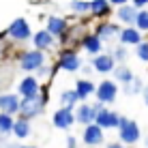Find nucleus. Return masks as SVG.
Wrapping results in <instances>:
<instances>
[{"label": "nucleus", "mask_w": 148, "mask_h": 148, "mask_svg": "<svg viewBox=\"0 0 148 148\" xmlns=\"http://www.w3.org/2000/svg\"><path fill=\"white\" fill-rule=\"evenodd\" d=\"M52 125L56 127V129H62V131H69L71 127L75 125V116H73V110L69 108H62L60 105L58 110L52 114Z\"/></svg>", "instance_id": "nucleus-8"}, {"label": "nucleus", "mask_w": 148, "mask_h": 148, "mask_svg": "<svg viewBox=\"0 0 148 148\" xmlns=\"http://www.w3.org/2000/svg\"><path fill=\"white\" fill-rule=\"evenodd\" d=\"M108 148H129V146L122 144V142H114V144H108Z\"/></svg>", "instance_id": "nucleus-34"}, {"label": "nucleus", "mask_w": 148, "mask_h": 148, "mask_svg": "<svg viewBox=\"0 0 148 148\" xmlns=\"http://www.w3.org/2000/svg\"><path fill=\"white\" fill-rule=\"evenodd\" d=\"M47 30L52 37H62L64 32L69 30V22L67 19H62V17H49L47 19Z\"/></svg>", "instance_id": "nucleus-18"}, {"label": "nucleus", "mask_w": 148, "mask_h": 148, "mask_svg": "<svg viewBox=\"0 0 148 148\" xmlns=\"http://www.w3.org/2000/svg\"><path fill=\"white\" fill-rule=\"evenodd\" d=\"M131 2H133L135 9H142V7H146V4H148V0H131Z\"/></svg>", "instance_id": "nucleus-33"}, {"label": "nucleus", "mask_w": 148, "mask_h": 148, "mask_svg": "<svg viewBox=\"0 0 148 148\" xmlns=\"http://www.w3.org/2000/svg\"><path fill=\"white\" fill-rule=\"evenodd\" d=\"M135 17H137V9L133 4H120L116 11V19L122 26H135Z\"/></svg>", "instance_id": "nucleus-16"}, {"label": "nucleus", "mask_w": 148, "mask_h": 148, "mask_svg": "<svg viewBox=\"0 0 148 148\" xmlns=\"http://www.w3.org/2000/svg\"><path fill=\"white\" fill-rule=\"evenodd\" d=\"M77 103H79V99H77V92H75V90H62V92H60V105H62V108L75 110Z\"/></svg>", "instance_id": "nucleus-24"}, {"label": "nucleus", "mask_w": 148, "mask_h": 148, "mask_svg": "<svg viewBox=\"0 0 148 148\" xmlns=\"http://www.w3.org/2000/svg\"><path fill=\"white\" fill-rule=\"evenodd\" d=\"M69 9L77 15H86V13H90V0H71Z\"/></svg>", "instance_id": "nucleus-25"}, {"label": "nucleus", "mask_w": 148, "mask_h": 148, "mask_svg": "<svg viewBox=\"0 0 148 148\" xmlns=\"http://www.w3.org/2000/svg\"><path fill=\"white\" fill-rule=\"evenodd\" d=\"M30 131H32V127H30V120L22 118V116H17V120H13L11 133L17 137V140H26V137L30 135Z\"/></svg>", "instance_id": "nucleus-19"}, {"label": "nucleus", "mask_w": 148, "mask_h": 148, "mask_svg": "<svg viewBox=\"0 0 148 148\" xmlns=\"http://www.w3.org/2000/svg\"><path fill=\"white\" fill-rule=\"evenodd\" d=\"M118 122H120V114H116L110 108H103V105L95 114V125H99L103 131L105 129H118Z\"/></svg>", "instance_id": "nucleus-5"}, {"label": "nucleus", "mask_w": 148, "mask_h": 148, "mask_svg": "<svg viewBox=\"0 0 148 148\" xmlns=\"http://www.w3.org/2000/svg\"><path fill=\"white\" fill-rule=\"evenodd\" d=\"M67 148H77V140H75L73 135L67 137Z\"/></svg>", "instance_id": "nucleus-32"}, {"label": "nucleus", "mask_w": 148, "mask_h": 148, "mask_svg": "<svg viewBox=\"0 0 148 148\" xmlns=\"http://www.w3.org/2000/svg\"><path fill=\"white\" fill-rule=\"evenodd\" d=\"M140 125H137L135 120H129L127 116H120V122H118V142L127 146H133L140 142Z\"/></svg>", "instance_id": "nucleus-2"}, {"label": "nucleus", "mask_w": 148, "mask_h": 148, "mask_svg": "<svg viewBox=\"0 0 148 148\" xmlns=\"http://www.w3.org/2000/svg\"><path fill=\"white\" fill-rule=\"evenodd\" d=\"M41 92V84H39V77L37 75H26V77L19 79L17 84V95L22 99H28V97H37Z\"/></svg>", "instance_id": "nucleus-9"}, {"label": "nucleus", "mask_w": 148, "mask_h": 148, "mask_svg": "<svg viewBox=\"0 0 148 148\" xmlns=\"http://www.w3.org/2000/svg\"><path fill=\"white\" fill-rule=\"evenodd\" d=\"M112 11L110 0H90V15L92 17H108Z\"/></svg>", "instance_id": "nucleus-21"}, {"label": "nucleus", "mask_w": 148, "mask_h": 148, "mask_svg": "<svg viewBox=\"0 0 148 148\" xmlns=\"http://www.w3.org/2000/svg\"><path fill=\"white\" fill-rule=\"evenodd\" d=\"M30 41H32L34 49H41V52L52 49L56 45V37H52L47 30H39V32H34V37H30Z\"/></svg>", "instance_id": "nucleus-15"}, {"label": "nucleus", "mask_w": 148, "mask_h": 148, "mask_svg": "<svg viewBox=\"0 0 148 148\" xmlns=\"http://www.w3.org/2000/svg\"><path fill=\"white\" fill-rule=\"evenodd\" d=\"M82 140H84V144L86 146H99V144H103L105 142V137H103V129H101L99 125H86L84 127V131H82Z\"/></svg>", "instance_id": "nucleus-12"}, {"label": "nucleus", "mask_w": 148, "mask_h": 148, "mask_svg": "<svg viewBox=\"0 0 148 148\" xmlns=\"http://www.w3.org/2000/svg\"><path fill=\"white\" fill-rule=\"evenodd\" d=\"M118 37H120L122 45H137L142 41V34H140V30H137L135 26H125L118 32Z\"/></svg>", "instance_id": "nucleus-17"}, {"label": "nucleus", "mask_w": 148, "mask_h": 148, "mask_svg": "<svg viewBox=\"0 0 148 148\" xmlns=\"http://www.w3.org/2000/svg\"><path fill=\"white\" fill-rule=\"evenodd\" d=\"M142 95H144V103H146V108H148V86L142 90Z\"/></svg>", "instance_id": "nucleus-36"}, {"label": "nucleus", "mask_w": 148, "mask_h": 148, "mask_svg": "<svg viewBox=\"0 0 148 148\" xmlns=\"http://www.w3.org/2000/svg\"><path fill=\"white\" fill-rule=\"evenodd\" d=\"M34 73H37V77H47L49 73H54V69H49V67H45V64H41V67L34 71Z\"/></svg>", "instance_id": "nucleus-31"}, {"label": "nucleus", "mask_w": 148, "mask_h": 148, "mask_svg": "<svg viewBox=\"0 0 148 148\" xmlns=\"http://www.w3.org/2000/svg\"><path fill=\"white\" fill-rule=\"evenodd\" d=\"M122 86H125V90H122L125 95H137V92L144 90V82H142L140 77H133L129 84H122Z\"/></svg>", "instance_id": "nucleus-27"}, {"label": "nucleus", "mask_w": 148, "mask_h": 148, "mask_svg": "<svg viewBox=\"0 0 148 148\" xmlns=\"http://www.w3.org/2000/svg\"><path fill=\"white\" fill-rule=\"evenodd\" d=\"M90 67L95 69V73H112V69L116 67V60L112 54H95L92 58V64Z\"/></svg>", "instance_id": "nucleus-14"}, {"label": "nucleus", "mask_w": 148, "mask_h": 148, "mask_svg": "<svg viewBox=\"0 0 148 148\" xmlns=\"http://www.w3.org/2000/svg\"><path fill=\"white\" fill-rule=\"evenodd\" d=\"M135 54H137L140 60L148 62V41H140V43L135 45Z\"/></svg>", "instance_id": "nucleus-29"}, {"label": "nucleus", "mask_w": 148, "mask_h": 148, "mask_svg": "<svg viewBox=\"0 0 148 148\" xmlns=\"http://www.w3.org/2000/svg\"><path fill=\"white\" fill-rule=\"evenodd\" d=\"M79 67H82V62H79V56H77L75 49H62V52L58 54L56 69L67 71V73H73V71H77Z\"/></svg>", "instance_id": "nucleus-7"}, {"label": "nucleus", "mask_w": 148, "mask_h": 148, "mask_svg": "<svg viewBox=\"0 0 148 148\" xmlns=\"http://www.w3.org/2000/svg\"><path fill=\"white\" fill-rule=\"evenodd\" d=\"M135 28L140 30V32H148V11H137Z\"/></svg>", "instance_id": "nucleus-28"}, {"label": "nucleus", "mask_w": 148, "mask_h": 148, "mask_svg": "<svg viewBox=\"0 0 148 148\" xmlns=\"http://www.w3.org/2000/svg\"><path fill=\"white\" fill-rule=\"evenodd\" d=\"M7 34L15 43H26V41H30V37H32V30H30V24L24 17H17V19H13V22L9 24Z\"/></svg>", "instance_id": "nucleus-3"}, {"label": "nucleus", "mask_w": 148, "mask_h": 148, "mask_svg": "<svg viewBox=\"0 0 148 148\" xmlns=\"http://www.w3.org/2000/svg\"><path fill=\"white\" fill-rule=\"evenodd\" d=\"M112 56H114V60H118V62H125V60L129 58V54H127V49H125V45H122V43L112 52Z\"/></svg>", "instance_id": "nucleus-30"}, {"label": "nucleus", "mask_w": 148, "mask_h": 148, "mask_svg": "<svg viewBox=\"0 0 148 148\" xmlns=\"http://www.w3.org/2000/svg\"><path fill=\"white\" fill-rule=\"evenodd\" d=\"M129 0H110V4H116V7H120V4H127Z\"/></svg>", "instance_id": "nucleus-35"}, {"label": "nucleus", "mask_w": 148, "mask_h": 148, "mask_svg": "<svg viewBox=\"0 0 148 148\" xmlns=\"http://www.w3.org/2000/svg\"><path fill=\"white\" fill-rule=\"evenodd\" d=\"M75 92H77L79 101H86L90 95H95V84L90 79L82 77V79H77V84H75Z\"/></svg>", "instance_id": "nucleus-22"}, {"label": "nucleus", "mask_w": 148, "mask_h": 148, "mask_svg": "<svg viewBox=\"0 0 148 148\" xmlns=\"http://www.w3.org/2000/svg\"><path fill=\"white\" fill-rule=\"evenodd\" d=\"M95 114H97V110H95V105H90V103H86V101H79L77 105H75V110H73V116H75V122L77 125H92L95 122Z\"/></svg>", "instance_id": "nucleus-10"}, {"label": "nucleus", "mask_w": 148, "mask_h": 148, "mask_svg": "<svg viewBox=\"0 0 148 148\" xmlns=\"http://www.w3.org/2000/svg\"><path fill=\"white\" fill-rule=\"evenodd\" d=\"M0 58H2V45H0Z\"/></svg>", "instance_id": "nucleus-39"}, {"label": "nucleus", "mask_w": 148, "mask_h": 148, "mask_svg": "<svg viewBox=\"0 0 148 148\" xmlns=\"http://www.w3.org/2000/svg\"><path fill=\"white\" fill-rule=\"evenodd\" d=\"M19 101H22V97L15 92H0V112L15 116L19 112Z\"/></svg>", "instance_id": "nucleus-13"}, {"label": "nucleus", "mask_w": 148, "mask_h": 148, "mask_svg": "<svg viewBox=\"0 0 148 148\" xmlns=\"http://www.w3.org/2000/svg\"><path fill=\"white\" fill-rule=\"evenodd\" d=\"M41 64H45V54L41 49H28L19 56V69L22 71H37Z\"/></svg>", "instance_id": "nucleus-6"}, {"label": "nucleus", "mask_w": 148, "mask_h": 148, "mask_svg": "<svg viewBox=\"0 0 148 148\" xmlns=\"http://www.w3.org/2000/svg\"><path fill=\"white\" fill-rule=\"evenodd\" d=\"M45 105H47V92H39L37 97H28V99H22L19 101V112L17 116L26 120H32L41 116L45 112Z\"/></svg>", "instance_id": "nucleus-1"}, {"label": "nucleus", "mask_w": 148, "mask_h": 148, "mask_svg": "<svg viewBox=\"0 0 148 148\" xmlns=\"http://www.w3.org/2000/svg\"><path fill=\"white\" fill-rule=\"evenodd\" d=\"M82 71H84V73H86V75H90V73H92V71H95V69H92V67H88V64H86V67H82Z\"/></svg>", "instance_id": "nucleus-37"}, {"label": "nucleus", "mask_w": 148, "mask_h": 148, "mask_svg": "<svg viewBox=\"0 0 148 148\" xmlns=\"http://www.w3.org/2000/svg\"><path fill=\"white\" fill-rule=\"evenodd\" d=\"M118 32H120V24H116V22H99L97 28H95V34L103 41V43L114 41L118 37Z\"/></svg>", "instance_id": "nucleus-11"}, {"label": "nucleus", "mask_w": 148, "mask_h": 148, "mask_svg": "<svg viewBox=\"0 0 148 148\" xmlns=\"http://www.w3.org/2000/svg\"><path fill=\"white\" fill-rule=\"evenodd\" d=\"M13 116L11 114H4V112H0V135H9L13 129Z\"/></svg>", "instance_id": "nucleus-26"}, {"label": "nucleus", "mask_w": 148, "mask_h": 148, "mask_svg": "<svg viewBox=\"0 0 148 148\" xmlns=\"http://www.w3.org/2000/svg\"><path fill=\"white\" fill-rule=\"evenodd\" d=\"M79 45H82L88 54H99L101 47H103V41L97 37V34H84L82 41H79Z\"/></svg>", "instance_id": "nucleus-20"}, {"label": "nucleus", "mask_w": 148, "mask_h": 148, "mask_svg": "<svg viewBox=\"0 0 148 148\" xmlns=\"http://www.w3.org/2000/svg\"><path fill=\"white\" fill-rule=\"evenodd\" d=\"M112 73H114L116 82H120V84H129V82L135 77V75L131 73V69H129V67H125L122 62L118 64V67H114V69H112Z\"/></svg>", "instance_id": "nucleus-23"}, {"label": "nucleus", "mask_w": 148, "mask_h": 148, "mask_svg": "<svg viewBox=\"0 0 148 148\" xmlns=\"http://www.w3.org/2000/svg\"><path fill=\"white\" fill-rule=\"evenodd\" d=\"M146 148H148V140H146Z\"/></svg>", "instance_id": "nucleus-40"}, {"label": "nucleus", "mask_w": 148, "mask_h": 148, "mask_svg": "<svg viewBox=\"0 0 148 148\" xmlns=\"http://www.w3.org/2000/svg\"><path fill=\"white\" fill-rule=\"evenodd\" d=\"M95 97L99 103L108 105V103H114L116 97H118V86H116V82L112 79H103L99 86H95Z\"/></svg>", "instance_id": "nucleus-4"}, {"label": "nucleus", "mask_w": 148, "mask_h": 148, "mask_svg": "<svg viewBox=\"0 0 148 148\" xmlns=\"http://www.w3.org/2000/svg\"><path fill=\"white\" fill-rule=\"evenodd\" d=\"M15 148H37V146H28V144H17Z\"/></svg>", "instance_id": "nucleus-38"}]
</instances>
